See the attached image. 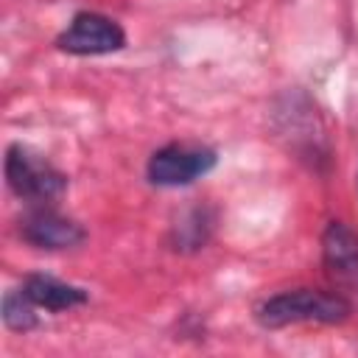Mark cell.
Wrapping results in <instances>:
<instances>
[{
	"label": "cell",
	"instance_id": "6da1fadb",
	"mask_svg": "<svg viewBox=\"0 0 358 358\" xmlns=\"http://www.w3.org/2000/svg\"><path fill=\"white\" fill-rule=\"evenodd\" d=\"M350 313H352L350 299H344L336 291H313V288L282 291V294H274V296L263 299L255 308V319L268 330L288 327V324H302V322L338 324Z\"/></svg>",
	"mask_w": 358,
	"mask_h": 358
},
{
	"label": "cell",
	"instance_id": "7a4b0ae2",
	"mask_svg": "<svg viewBox=\"0 0 358 358\" xmlns=\"http://www.w3.org/2000/svg\"><path fill=\"white\" fill-rule=\"evenodd\" d=\"M6 182L25 201L48 204L67 190V176L34 148L14 143L6 151Z\"/></svg>",
	"mask_w": 358,
	"mask_h": 358
},
{
	"label": "cell",
	"instance_id": "9c48e42d",
	"mask_svg": "<svg viewBox=\"0 0 358 358\" xmlns=\"http://www.w3.org/2000/svg\"><path fill=\"white\" fill-rule=\"evenodd\" d=\"M207 229H210V224L204 221V213H201V210H193V213H190V221H185V224L176 227L179 243L187 246V249H199V246L207 241Z\"/></svg>",
	"mask_w": 358,
	"mask_h": 358
},
{
	"label": "cell",
	"instance_id": "52a82bcc",
	"mask_svg": "<svg viewBox=\"0 0 358 358\" xmlns=\"http://www.w3.org/2000/svg\"><path fill=\"white\" fill-rule=\"evenodd\" d=\"M22 291L34 299L36 308H45V310H70V308H78L87 302L84 288L62 282L50 274H31L22 282Z\"/></svg>",
	"mask_w": 358,
	"mask_h": 358
},
{
	"label": "cell",
	"instance_id": "277c9868",
	"mask_svg": "<svg viewBox=\"0 0 358 358\" xmlns=\"http://www.w3.org/2000/svg\"><path fill=\"white\" fill-rule=\"evenodd\" d=\"M322 266L344 299H358V235L344 221H330L322 235Z\"/></svg>",
	"mask_w": 358,
	"mask_h": 358
},
{
	"label": "cell",
	"instance_id": "5b68a950",
	"mask_svg": "<svg viewBox=\"0 0 358 358\" xmlns=\"http://www.w3.org/2000/svg\"><path fill=\"white\" fill-rule=\"evenodd\" d=\"M126 45V31L98 14V11H81L70 20V25L56 36V48L73 56H101V53H115Z\"/></svg>",
	"mask_w": 358,
	"mask_h": 358
},
{
	"label": "cell",
	"instance_id": "3957f363",
	"mask_svg": "<svg viewBox=\"0 0 358 358\" xmlns=\"http://www.w3.org/2000/svg\"><path fill=\"white\" fill-rule=\"evenodd\" d=\"M215 151L204 145H179L171 143L151 154L148 159V182L157 187H182L201 176H207L215 168Z\"/></svg>",
	"mask_w": 358,
	"mask_h": 358
},
{
	"label": "cell",
	"instance_id": "8992f818",
	"mask_svg": "<svg viewBox=\"0 0 358 358\" xmlns=\"http://www.w3.org/2000/svg\"><path fill=\"white\" fill-rule=\"evenodd\" d=\"M20 235L36 249H73L87 238L73 218H64L48 207L31 210L20 221Z\"/></svg>",
	"mask_w": 358,
	"mask_h": 358
},
{
	"label": "cell",
	"instance_id": "ba28073f",
	"mask_svg": "<svg viewBox=\"0 0 358 358\" xmlns=\"http://www.w3.org/2000/svg\"><path fill=\"white\" fill-rule=\"evenodd\" d=\"M3 322L8 330L28 333L36 327V305L34 299L20 288V291H6L3 296Z\"/></svg>",
	"mask_w": 358,
	"mask_h": 358
}]
</instances>
